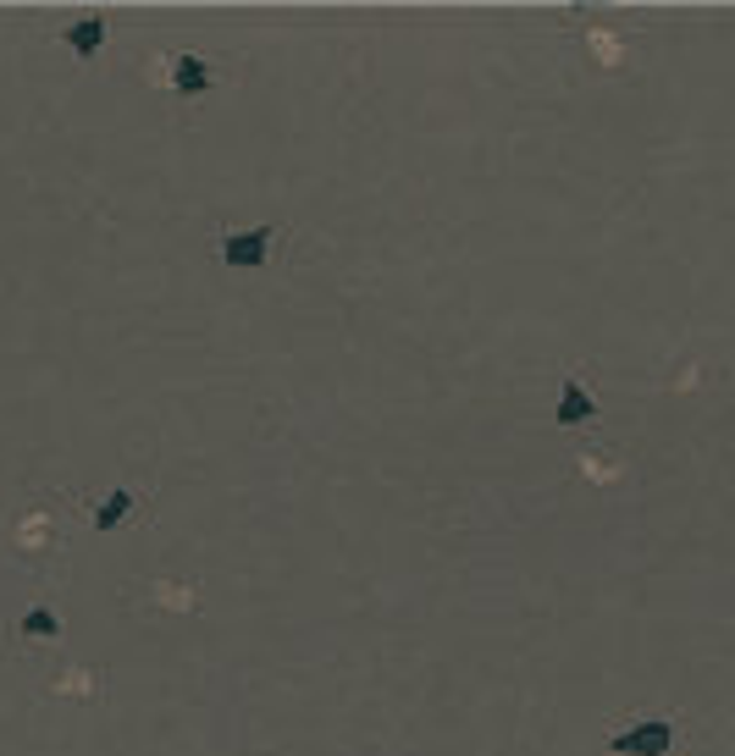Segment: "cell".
Listing matches in <instances>:
<instances>
[{
    "mask_svg": "<svg viewBox=\"0 0 735 756\" xmlns=\"http://www.w3.org/2000/svg\"><path fill=\"white\" fill-rule=\"evenodd\" d=\"M272 227H250V232H227L221 237V266L227 271H261L272 255Z\"/></svg>",
    "mask_w": 735,
    "mask_h": 756,
    "instance_id": "6da1fadb",
    "label": "cell"
},
{
    "mask_svg": "<svg viewBox=\"0 0 735 756\" xmlns=\"http://www.w3.org/2000/svg\"><path fill=\"white\" fill-rule=\"evenodd\" d=\"M609 745H614L619 756H664V751L675 745V723H670V718H647V723L614 734Z\"/></svg>",
    "mask_w": 735,
    "mask_h": 756,
    "instance_id": "7a4b0ae2",
    "label": "cell"
},
{
    "mask_svg": "<svg viewBox=\"0 0 735 756\" xmlns=\"http://www.w3.org/2000/svg\"><path fill=\"white\" fill-rule=\"evenodd\" d=\"M216 83V72L205 66V56H194V50H183L178 61H172V89L183 95V100H200L205 89Z\"/></svg>",
    "mask_w": 735,
    "mask_h": 756,
    "instance_id": "3957f363",
    "label": "cell"
},
{
    "mask_svg": "<svg viewBox=\"0 0 735 756\" xmlns=\"http://www.w3.org/2000/svg\"><path fill=\"white\" fill-rule=\"evenodd\" d=\"M592 414H598V403H592V392L581 381H564L558 387V409H553L558 426H581V419H592Z\"/></svg>",
    "mask_w": 735,
    "mask_h": 756,
    "instance_id": "277c9868",
    "label": "cell"
},
{
    "mask_svg": "<svg viewBox=\"0 0 735 756\" xmlns=\"http://www.w3.org/2000/svg\"><path fill=\"white\" fill-rule=\"evenodd\" d=\"M67 45H72V56H100V45H106V17H84V23H67V34H61Z\"/></svg>",
    "mask_w": 735,
    "mask_h": 756,
    "instance_id": "5b68a950",
    "label": "cell"
},
{
    "mask_svg": "<svg viewBox=\"0 0 735 756\" xmlns=\"http://www.w3.org/2000/svg\"><path fill=\"white\" fill-rule=\"evenodd\" d=\"M128 514H133V491H128V486H117V491H111V497L100 502V514H95V531H100V536H111V531H117V525H122Z\"/></svg>",
    "mask_w": 735,
    "mask_h": 756,
    "instance_id": "8992f818",
    "label": "cell"
},
{
    "mask_svg": "<svg viewBox=\"0 0 735 756\" xmlns=\"http://www.w3.org/2000/svg\"><path fill=\"white\" fill-rule=\"evenodd\" d=\"M17 630H23L28 641H50V635H61V619H56L50 608H28V613L17 619Z\"/></svg>",
    "mask_w": 735,
    "mask_h": 756,
    "instance_id": "52a82bcc",
    "label": "cell"
}]
</instances>
